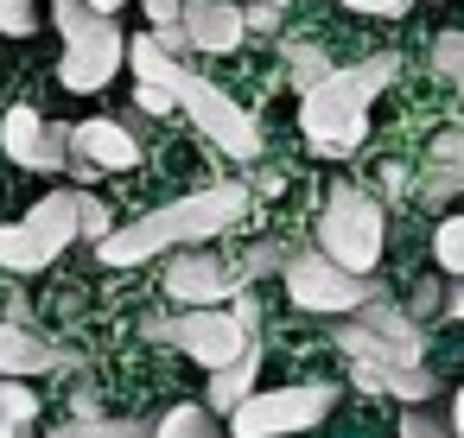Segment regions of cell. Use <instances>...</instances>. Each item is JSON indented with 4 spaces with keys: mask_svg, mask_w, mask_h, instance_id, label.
Segmentation results:
<instances>
[{
    "mask_svg": "<svg viewBox=\"0 0 464 438\" xmlns=\"http://www.w3.org/2000/svg\"><path fill=\"white\" fill-rule=\"evenodd\" d=\"M248 216V191L242 185H210V191H191L166 210H147L134 223H115L102 242H96V261L102 267H140L166 248H191V242H210L223 229H236Z\"/></svg>",
    "mask_w": 464,
    "mask_h": 438,
    "instance_id": "obj_1",
    "label": "cell"
},
{
    "mask_svg": "<svg viewBox=\"0 0 464 438\" xmlns=\"http://www.w3.org/2000/svg\"><path fill=\"white\" fill-rule=\"evenodd\" d=\"M382 83H394V58H369V64H356V71H337V64H331V71L305 90V109H299L305 140L324 147V153H356L362 134H369V102H375Z\"/></svg>",
    "mask_w": 464,
    "mask_h": 438,
    "instance_id": "obj_2",
    "label": "cell"
},
{
    "mask_svg": "<svg viewBox=\"0 0 464 438\" xmlns=\"http://www.w3.org/2000/svg\"><path fill=\"white\" fill-rule=\"evenodd\" d=\"M331 337H337V349H343L350 362H420V349H426L413 311L382 305L375 292H369L362 305L337 311V318H331Z\"/></svg>",
    "mask_w": 464,
    "mask_h": 438,
    "instance_id": "obj_3",
    "label": "cell"
},
{
    "mask_svg": "<svg viewBox=\"0 0 464 438\" xmlns=\"http://www.w3.org/2000/svg\"><path fill=\"white\" fill-rule=\"evenodd\" d=\"M318 254H331L350 273H375L382 261V204L356 185H331L318 210Z\"/></svg>",
    "mask_w": 464,
    "mask_h": 438,
    "instance_id": "obj_4",
    "label": "cell"
},
{
    "mask_svg": "<svg viewBox=\"0 0 464 438\" xmlns=\"http://www.w3.org/2000/svg\"><path fill=\"white\" fill-rule=\"evenodd\" d=\"M337 406L331 381H299V387H274V394H242L229 406V438H293L312 432L324 413Z\"/></svg>",
    "mask_w": 464,
    "mask_h": 438,
    "instance_id": "obj_5",
    "label": "cell"
},
{
    "mask_svg": "<svg viewBox=\"0 0 464 438\" xmlns=\"http://www.w3.org/2000/svg\"><path fill=\"white\" fill-rule=\"evenodd\" d=\"M153 343H172V349H185L191 362H204V368H223L261 324H242L236 311H229V299L223 305H191V311H179V318H147L140 324Z\"/></svg>",
    "mask_w": 464,
    "mask_h": 438,
    "instance_id": "obj_6",
    "label": "cell"
},
{
    "mask_svg": "<svg viewBox=\"0 0 464 438\" xmlns=\"http://www.w3.org/2000/svg\"><path fill=\"white\" fill-rule=\"evenodd\" d=\"M286 292H293V305L299 311H312V318H337V311H350V305H362L375 286H369V273H350V267H337L331 254H299L293 248V261H286Z\"/></svg>",
    "mask_w": 464,
    "mask_h": 438,
    "instance_id": "obj_7",
    "label": "cell"
},
{
    "mask_svg": "<svg viewBox=\"0 0 464 438\" xmlns=\"http://www.w3.org/2000/svg\"><path fill=\"white\" fill-rule=\"evenodd\" d=\"M179 109L204 128V140H217L229 159H255L261 153V134H255V121H248V109H236L217 83H204L198 71H185V83H179Z\"/></svg>",
    "mask_w": 464,
    "mask_h": 438,
    "instance_id": "obj_8",
    "label": "cell"
},
{
    "mask_svg": "<svg viewBox=\"0 0 464 438\" xmlns=\"http://www.w3.org/2000/svg\"><path fill=\"white\" fill-rule=\"evenodd\" d=\"M242 286H255V273H248L242 254H236V261H217V254H204V248L191 242V254H172V261H166V292H172L179 305H223V299L242 292Z\"/></svg>",
    "mask_w": 464,
    "mask_h": 438,
    "instance_id": "obj_9",
    "label": "cell"
},
{
    "mask_svg": "<svg viewBox=\"0 0 464 438\" xmlns=\"http://www.w3.org/2000/svg\"><path fill=\"white\" fill-rule=\"evenodd\" d=\"M121 58H128V39H121V26H115V20H102L96 33L64 39L58 83H64V90H77V96H96V90H102L115 71H121Z\"/></svg>",
    "mask_w": 464,
    "mask_h": 438,
    "instance_id": "obj_10",
    "label": "cell"
},
{
    "mask_svg": "<svg viewBox=\"0 0 464 438\" xmlns=\"http://www.w3.org/2000/svg\"><path fill=\"white\" fill-rule=\"evenodd\" d=\"M185 39H191V52H236L242 45V7H229V0H185Z\"/></svg>",
    "mask_w": 464,
    "mask_h": 438,
    "instance_id": "obj_11",
    "label": "cell"
},
{
    "mask_svg": "<svg viewBox=\"0 0 464 438\" xmlns=\"http://www.w3.org/2000/svg\"><path fill=\"white\" fill-rule=\"evenodd\" d=\"M71 153L90 159L96 172H128L140 159V140L121 128V121H77L71 128Z\"/></svg>",
    "mask_w": 464,
    "mask_h": 438,
    "instance_id": "obj_12",
    "label": "cell"
},
{
    "mask_svg": "<svg viewBox=\"0 0 464 438\" xmlns=\"http://www.w3.org/2000/svg\"><path fill=\"white\" fill-rule=\"evenodd\" d=\"M71 356L58 349V343H45L39 330H26V324H7L0 318V375H20V381H33V375H52V368H64Z\"/></svg>",
    "mask_w": 464,
    "mask_h": 438,
    "instance_id": "obj_13",
    "label": "cell"
},
{
    "mask_svg": "<svg viewBox=\"0 0 464 438\" xmlns=\"http://www.w3.org/2000/svg\"><path fill=\"white\" fill-rule=\"evenodd\" d=\"M350 375H356V387L394 394V400H413V406L439 394V375L426 362H350Z\"/></svg>",
    "mask_w": 464,
    "mask_h": 438,
    "instance_id": "obj_14",
    "label": "cell"
},
{
    "mask_svg": "<svg viewBox=\"0 0 464 438\" xmlns=\"http://www.w3.org/2000/svg\"><path fill=\"white\" fill-rule=\"evenodd\" d=\"M255 368H261V330H255L223 368H210V394H204V406H210V413H229L242 394H255Z\"/></svg>",
    "mask_w": 464,
    "mask_h": 438,
    "instance_id": "obj_15",
    "label": "cell"
},
{
    "mask_svg": "<svg viewBox=\"0 0 464 438\" xmlns=\"http://www.w3.org/2000/svg\"><path fill=\"white\" fill-rule=\"evenodd\" d=\"M26 229H33L39 248L58 261V254L71 248V235H77V191H52V197H39V204L26 210Z\"/></svg>",
    "mask_w": 464,
    "mask_h": 438,
    "instance_id": "obj_16",
    "label": "cell"
},
{
    "mask_svg": "<svg viewBox=\"0 0 464 438\" xmlns=\"http://www.w3.org/2000/svg\"><path fill=\"white\" fill-rule=\"evenodd\" d=\"M128 64H134V77L140 83H153V90H172V102H179V83H185V64L147 33V39H128Z\"/></svg>",
    "mask_w": 464,
    "mask_h": 438,
    "instance_id": "obj_17",
    "label": "cell"
},
{
    "mask_svg": "<svg viewBox=\"0 0 464 438\" xmlns=\"http://www.w3.org/2000/svg\"><path fill=\"white\" fill-rule=\"evenodd\" d=\"M0 267H7V273H45L52 254L39 248V235L26 223H0Z\"/></svg>",
    "mask_w": 464,
    "mask_h": 438,
    "instance_id": "obj_18",
    "label": "cell"
},
{
    "mask_svg": "<svg viewBox=\"0 0 464 438\" xmlns=\"http://www.w3.org/2000/svg\"><path fill=\"white\" fill-rule=\"evenodd\" d=\"M39 109H7V121H0V147H7L20 166H33V153H39Z\"/></svg>",
    "mask_w": 464,
    "mask_h": 438,
    "instance_id": "obj_19",
    "label": "cell"
},
{
    "mask_svg": "<svg viewBox=\"0 0 464 438\" xmlns=\"http://www.w3.org/2000/svg\"><path fill=\"white\" fill-rule=\"evenodd\" d=\"M153 438H223V425H217L210 406H172V413L153 425Z\"/></svg>",
    "mask_w": 464,
    "mask_h": 438,
    "instance_id": "obj_20",
    "label": "cell"
},
{
    "mask_svg": "<svg viewBox=\"0 0 464 438\" xmlns=\"http://www.w3.org/2000/svg\"><path fill=\"white\" fill-rule=\"evenodd\" d=\"M58 438H153V425H140V419H102V413H90V419H71Z\"/></svg>",
    "mask_w": 464,
    "mask_h": 438,
    "instance_id": "obj_21",
    "label": "cell"
},
{
    "mask_svg": "<svg viewBox=\"0 0 464 438\" xmlns=\"http://www.w3.org/2000/svg\"><path fill=\"white\" fill-rule=\"evenodd\" d=\"M64 166H71V128L45 121V128H39V153H33L26 172H64Z\"/></svg>",
    "mask_w": 464,
    "mask_h": 438,
    "instance_id": "obj_22",
    "label": "cell"
},
{
    "mask_svg": "<svg viewBox=\"0 0 464 438\" xmlns=\"http://www.w3.org/2000/svg\"><path fill=\"white\" fill-rule=\"evenodd\" d=\"M33 413H39L33 387H26L20 375H0V419H14V425H33Z\"/></svg>",
    "mask_w": 464,
    "mask_h": 438,
    "instance_id": "obj_23",
    "label": "cell"
},
{
    "mask_svg": "<svg viewBox=\"0 0 464 438\" xmlns=\"http://www.w3.org/2000/svg\"><path fill=\"white\" fill-rule=\"evenodd\" d=\"M115 229V210L102 204V197H90V191H77V235L83 242H102Z\"/></svg>",
    "mask_w": 464,
    "mask_h": 438,
    "instance_id": "obj_24",
    "label": "cell"
},
{
    "mask_svg": "<svg viewBox=\"0 0 464 438\" xmlns=\"http://www.w3.org/2000/svg\"><path fill=\"white\" fill-rule=\"evenodd\" d=\"M432 254H439V267H445V273H464V216H445V223H439Z\"/></svg>",
    "mask_w": 464,
    "mask_h": 438,
    "instance_id": "obj_25",
    "label": "cell"
},
{
    "mask_svg": "<svg viewBox=\"0 0 464 438\" xmlns=\"http://www.w3.org/2000/svg\"><path fill=\"white\" fill-rule=\"evenodd\" d=\"M286 71H293V83H299V96H305V90L331 71V58H324L318 45H293V52H286Z\"/></svg>",
    "mask_w": 464,
    "mask_h": 438,
    "instance_id": "obj_26",
    "label": "cell"
},
{
    "mask_svg": "<svg viewBox=\"0 0 464 438\" xmlns=\"http://www.w3.org/2000/svg\"><path fill=\"white\" fill-rule=\"evenodd\" d=\"M432 71L451 77V83L464 77V33H439V39H432Z\"/></svg>",
    "mask_w": 464,
    "mask_h": 438,
    "instance_id": "obj_27",
    "label": "cell"
},
{
    "mask_svg": "<svg viewBox=\"0 0 464 438\" xmlns=\"http://www.w3.org/2000/svg\"><path fill=\"white\" fill-rule=\"evenodd\" d=\"M426 166L451 172V178H458V197H464V134H439V140H432V159H426Z\"/></svg>",
    "mask_w": 464,
    "mask_h": 438,
    "instance_id": "obj_28",
    "label": "cell"
},
{
    "mask_svg": "<svg viewBox=\"0 0 464 438\" xmlns=\"http://www.w3.org/2000/svg\"><path fill=\"white\" fill-rule=\"evenodd\" d=\"M0 33H14V39H33V33H39V14H33V0H0Z\"/></svg>",
    "mask_w": 464,
    "mask_h": 438,
    "instance_id": "obj_29",
    "label": "cell"
},
{
    "mask_svg": "<svg viewBox=\"0 0 464 438\" xmlns=\"http://www.w3.org/2000/svg\"><path fill=\"white\" fill-rule=\"evenodd\" d=\"M401 438H458V432L439 413H401Z\"/></svg>",
    "mask_w": 464,
    "mask_h": 438,
    "instance_id": "obj_30",
    "label": "cell"
},
{
    "mask_svg": "<svg viewBox=\"0 0 464 438\" xmlns=\"http://www.w3.org/2000/svg\"><path fill=\"white\" fill-rule=\"evenodd\" d=\"M286 7H293V0H248V7H242V26H255V33H274Z\"/></svg>",
    "mask_w": 464,
    "mask_h": 438,
    "instance_id": "obj_31",
    "label": "cell"
},
{
    "mask_svg": "<svg viewBox=\"0 0 464 438\" xmlns=\"http://www.w3.org/2000/svg\"><path fill=\"white\" fill-rule=\"evenodd\" d=\"M343 7H350V14H375V20H401L413 0H343Z\"/></svg>",
    "mask_w": 464,
    "mask_h": 438,
    "instance_id": "obj_32",
    "label": "cell"
},
{
    "mask_svg": "<svg viewBox=\"0 0 464 438\" xmlns=\"http://www.w3.org/2000/svg\"><path fill=\"white\" fill-rule=\"evenodd\" d=\"M134 109H147V115H172L179 102H172V90H153V83H140V90H134Z\"/></svg>",
    "mask_w": 464,
    "mask_h": 438,
    "instance_id": "obj_33",
    "label": "cell"
},
{
    "mask_svg": "<svg viewBox=\"0 0 464 438\" xmlns=\"http://www.w3.org/2000/svg\"><path fill=\"white\" fill-rule=\"evenodd\" d=\"M439 299H445V286H439V280H420V286H413V305H407V311H413V318H432V305H439Z\"/></svg>",
    "mask_w": 464,
    "mask_h": 438,
    "instance_id": "obj_34",
    "label": "cell"
},
{
    "mask_svg": "<svg viewBox=\"0 0 464 438\" xmlns=\"http://www.w3.org/2000/svg\"><path fill=\"white\" fill-rule=\"evenodd\" d=\"M147 14H153V33H160V26H179L185 0H147Z\"/></svg>",
    "mask_w": 464,
    "mask_h": 438,
    "instance_id": "obj_35",
    "label": "cell"
},
{
    "mask_svg": "<svg viewBox=\"0 0 464 438\" xmlns=\"http://www.w3.org/2000/svg\"><path fill=\"white\" fill-rule=\"evenodd\" d=\"M445 305H451V318H464V273H451V286H445Z\"/></svg>",
    "mask_w": 464,
    "mask_h": 438,
    "instance_id": "obj_36",
    "label": "cell"
},
{
    "mask_svg": "<svg viewBox=\"0 0 464 438\" xmlns=\"http://www.w3.org/2000/svg\"><path fill=\"white\" fill-rule=\"evenodd\" d=\"M451 432L464 438V387H458V400H451Z\"/></svg>",
    "mask_w": 464,
    "mask_h": 438,
    "instance_id": "obj_37",
    "label": "cell"
},
{
    "mask_svg": "<svg viewBox=\"0 0 464 438\" xmlns=\"http://www.w3.org/2000/svg\"><path fill=\"white\" fill-rule=\"evenodd\" d=\"M0 438H26V425H14V419H0Z\"/></svg>",
    "mask_w": 464,
    "mask_h": 438,
    "instance_id": "obj_38",
    "label": "cell"
},
{
    "mask_svg": "<svg viewBox=\"0 0 464 438\" xmlns=\"http://www.w3.org/2000/svg\"><path fill=\"white\" fill-rule=\"evenodd\" d=\"M90 7H102V14H121V7H128V0H90Z\"/></svg>",
    "mask_w": 464,
    "mask_h": 438,
    "instance_id": "obj_39",
    "label": "cell"
},
{
    "mask_svg": "<svg viewBox=\"0 0 464 438\" xmlns=\"http://www.w3.org/2000/svg\"><path fill=\"white\" fill-rule=\"evenodd\" d=\"M458 96H464V77H458Z\"/></svg>",
    "mask_w": 464,
    "mask_h": 438,
    "instance_id": "obj_40",
    "label": "cell"
}]
</instances>
